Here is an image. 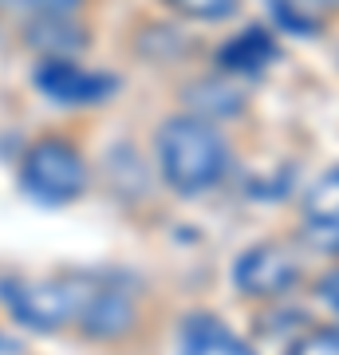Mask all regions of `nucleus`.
<instances>
[{"label":"nucleus","mask_w":339,"mask_h":355,"mask_svg":"<svg viewBox=\"0 0 339 355\" xmlns=\"http://www.w3.org/2000/svg\"><path fill=\"white\" fill-rule=\"evenodd\" d=\"M158 166L177 193H205L225 178L229 142L209 119L177 114L158 130Z\"/></svg>","instance_id":"nucleus-1"},{"label":"nucleus","mask_w":339,"mask_h":355,"mask_svg":"<svg viewBox=\"0 0 339 355\" xmlns=\"http://www.w3.org/2000/svg\"><path fill=\"white\" fill-rule=\"evenodd\" d=\"M0 292H4V300H8V308L20 324L55 331L83 320L95 280H20V284L8 280Z\"/></svg>","instance_id":"nucleus-2"},{"label":"nucleus","mask_w":339,"mask_h":355,"mask_svg":"<svg viewBox=\"0 0 339 355\" xmlns=\"http://www.w3.org/2000/svg\"><path fill=\"white\" fill-rule=\"evenodd\" d=\"M20 186L44 205H63L76 202L87 190V166L79 158V150L63 139H40L32 150L24 154L20 166Z\"/></svg>","instance_id":"nucleus-3"},{"label":"nucleus","mask_w":339,"mask_h":355,"mask_svg":"<svg viewBox=\"0 0 339 355\" xmlns=\"http://www.w3.org/2000/svg\"><path fill=\"white\" fill-rule=\"evenodd\" d=\"M300 257L284 249V245H252L249 253L237 257L233 265V284L245 296H257V300H272V296H284L300 284Z\"/></svg>","instance_id":"nucleus-4"},{"label":"nucleus","mask_w":339,"mask_h":355,"mask_svg":"<svg viewBox=\"0 0 339 355\" xmlns=\"http://www.w3.org/2000/svg\"><path fill=\"white\" fill-rule=\"evenodd\" d=\"M36 83L55 103H103L119 91V79L114 76L87 71V67L71 64V60H44L36 67Z\"/></svg>","instance_id":"nucleus-5"},{"label":"nucleus","mask_w":339,"mask_h":355,"mask_svg":"<svg viewBox=\"0 0 339 355\" xmlns=\"http://www.w3.org/2000/svg\"><path fill=\"white\" fill-rule=\"evenodd\" d=\"M177 355H257L225 320L209 312H189L177 331Z\"/></svg>","instance_id":"nucleus-6"},{"label":"nucleus","mask_w":339,"mask_h":355,"mask_svg":"<svg viewBox=\"0 0 339 355\" xmlns=\"http://www.w3.org/2000/svg\"><path fill=\"white\" fill-rule=\"evenodd\" d=\"M130 324H134L130 292L123 284H114V280H95V292H91L87 308H83L79 328L91 331V336H123Z\"/></svg>","instance_id":"nucleus-7"},{"label":"nucleus","mask_w":339,"mask_h":355,"mask_svg":"<svg viewBox=\"0 0 339 355\" xmlns=\"http://www.w3.org/2000/svg\"><path fill=\"white\" fill-rule=\"evenodd\" d=\"M277 40L264 24H249L245 32H237L233 40H225L221 48H217V64L225 67V71H237V76H257L264 71L268 64H277Z\"/></svg>","instance_id":"nucleus-8"},{"label":"nucleus","mask_w":339,"mask_h":355,"mask_svg":"<svg viewBox=\"0 0 339 355\" xmlns=\"http://www.w3.org/2000/svg\"><path fill=\"white\" fill-rule=\"evenodd\" d=\"M28 44L36 51H44L48 60H63L71 51L87 48V32L67 24L63 16H44V20H36V24L28 28Z\"/></svg>","instance_id":"nucleus-9"},{"label":"nucleus","mask_w":339,"mask_h":355,"mask_svg":"<svg viewBox=\"0 0 339 355\" xmlns=\"http://www.w3.org/2000/svg\"><path fill=\"white\" fill-rule=\"evenodd\" d=\"M339 214V166L324 170L304 193V217H327Z\"/></svg>","instance_id":"nucleus-10"},{"label":"nucleus","mask_w":339,"mask_h":355,"mask_svg":"<svg viewBox=\"0 0 339 355\" xmlns=\"http://www.w3.org/2000/svg\"><path fill=\"white\" fill-rule=\"evenodd\" d=\"M304 241L312 245L315 253H327V257H339V214H327V217H304Z\"/></svg>","instance_id":"nucleus-11"},{"label":"nucleus","mask_w":339,"mask_h":355,"mask_svg":"<svg viewBox=\"0 0 339 355\" xmlns=\"http://www.w3.org/2000/svg\"><path fill=\"white\" fill-rule=\"evenodd\" d=\"M288 355H339V324H324V328L296 336Z\"/></svg>","instance_id":"nucleus-12"},{"label":"nucleus","mask_w":339,"mask_h":355,"mask_svg":"<svg viewBox=\"0 0 339 355\" xmlns=\"http://www.w3.org/2000/svg\"><path fill=\"white\" fill-rule=\"evenodd\" d=\"M166 4L186 20H225L237 12L241 0H166Z\"/></svg>","instance_id":"nucleus-13"},{"label":"nucleus","mask_w":339,"mask_h":355,"mask_svg":"<svg viewBox=\"0 0 339 355\" xmlns=\"http://www.w3.org/2000/svg\"><path fill=\"white\" fill-rule=\"evenodd\" d=\"M268 12L280 28H288L296 36H315V20L308 16V8H300L296 0H268Z\"/></svg>","instance_id":"nucleus-14"},{"label":"nucleus","mask_w":339,"mask_h":355,"mask_svg":"<svg viewBox=\"0 0 339 355\" xmlns=\"http://www.w3.org/2000/svg\"><path fill=\"white\" fill-rule=\"evenodd\" d=\"M83 0H0V8H8V12H28V16H67L76 12Z\"/></svg>","instance_id":"nucleus-15"},{"label":"nucleus","mask_w":339,"mask_h":355,"mask_svg":"<svg viewBox=\"0 0 339 355\" xmlns=\"http://www.w3.org/2000/svg\"><path fill=\"white\" fill-rule=\"evenodd\" d=\"M315 292H320V300H324L331 312L339 316V268H331L327 277H320V284H315Z\"/></svg>","instance_id":"nucleus-16"},{"label":"nucleus","mask_w":339,"mask_h":355,"mask_svg":"<svg viewBox=\"0 0 339 355\" xmlns=\"http://www.w3.org/2000/svg\"><path fill=\"white\" fill-rule=\"evenodd\" d=\"M300 8H324V12H339V0H296Z\"/></svg>","instance_id":"nucleus-17"}]
</instances>
